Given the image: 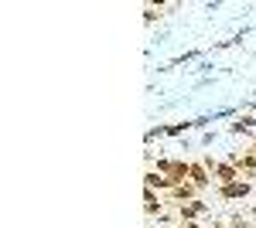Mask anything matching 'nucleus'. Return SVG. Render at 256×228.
<instances>
[{
  "label": "nucleus",
  "instance_id": "6",
  "mask_svg": "<svg viewBox=\"0 0 256 228\" xmlns=\"http://www.w3.org/2000/svg\"><path fill=\"white\" fill-rule=\"evenodd\" d=\"M160 211H164L160 194H158V191H150V188H144V215H147V218H158Z\"/></svg>",
  "mask_w": 256,
  "mask_h": 228
},
{
  "label": "nucleus",
  "instance_id": "10",
  "mask_svg": "<svg viewBox=\"0 0 256 228\" xmlns=\"http://www.w3.org/2000/svg\"><path fill=\"white\" fill-rule=\"evenodd\" d=\"M250 153H253V157H256V136H253V143H250Z\"/></svg>",
  "mask_w": 256,
  "mask_h": 228
},
{
  "label": "nucleus",
  "instance_id": "8",
  "mask_svg": "<svg viewBox=\"0 0 256 228\" xmlns=\"http://www.w3.org/2000/svg\"><path fill=\"white\" fill-rule=\"evenodd\" d=\"M229 133H256V116H236L229 123Z\"/></svg>",
  "mask_w": 256,
  "mask_h": 228
},
{
  "label": "nucleus",
  "instance_id": "11",
  "mask_svg": "<svg viewBox=\"0 0 256 228\" xmlns=\"http://www.w3.org/2000/svg\"><path fill=\"white\" fill-rule=\"evenodd\" d=\"M184 228H202V225H198V222H188V225H184Z\"/></svg>",
  "mask_w": 256,
  "mask_h": 228
},
{
  "label": "nucleus",
  "instance_id": "1",
  "mask_svg": "<svg viewBox=\"0 0 256 228\" xmlns=\"http://www.w3.org/2000/svg\"><path fill=\"white\" fill-rule=\"evenodd\" d=\"M147 160H150V164H154V171L164 174V177H168L171 184H184V181H188L192 160H171V157H158V160H154L150 153H147Z\"/></svg>",
  "mask_w": 256,
  "mask_h": 228
},
{
  "label": "nucleus",
  "instance_id": "4",
  "mask_svg": "<svg viewBox=\"0 0 256 228\" xmlns=\"http://www.w3.org/2000/svg\"><path fill=\"white\" fill-rule=\"evenodd\" d=\"M188 181L195 184L198 191H208L212 184H216V177H212V171L202 164V160H192V171H188Z\"/></svg>",
  "mask_w": 256,
  "mask_h": 228
},
{
  "label": "nucleus",
  "instance_id": "3",
  "mask_svg": "<svg viewBox=\"0 0 256 228\" xmlns=\"http://www.w3.org/2000/svg\"><path fill=\"white\" fill-rule=\"evenodd\" d=\"M226 160H229V164H232V167H236L246 181H256V157L250 150H246V153H229Z\"/></svg>",
  "mask_w": 256,
  "mask_h": 228
},
{
  "label": "nucleus",
  "instance_id": "2",
  "mask_svg": "<svg viewBox=\"0 0 256 228\" xmlns=\"http://www.w3.org/2000/svg\"><path fill=\"white\" fill-rule=\"evenodd\" d=\"M253 191H256V181L239 177L232 184H222V188H218V198H222V201H239V198H250Z\"/></svg>",
  "mask_w": 256,
  "mask_h": 228
},
{
  "label": "nucleus",
  "instance_id": "7",
  "mask_svg": "<svg viewBox=\"0 0 256 228\" xmlns=\"http://www.w3.org/2000/svg\"><path fill=\"white\" fill-rule=\"evenodd\" d=\"M144 188H150V191H164V194H168V191L174 188V184H171V181H168L164 174H158V171H147V174H144Z\"/></svg>",
  "mask_w": 256,
  "mask_h": 228
},
{
  "label": "nucleus",
  "instance_id": "5",
  "mask_svg": "<svg viewBox=\"0 0 256 228\" xmlns=\"http://www.w3.org/2000/svg\"><path fill=\"white\" fill-rule=\"evenodd\" d=\"M205 211H208V205L198 198V201H192V205H181V208H178V222H181V225H188V222H198Z\"/></svg>",
  "mask_w": 256,
  "mask_h": 228
},
{
  "label": "nucleus",
  "instance_id": "9",
  "mask_svg": "<svg viewBox=\"0 0 256 228\" xmlns=\"http://www.w3.org/2000/svg\"><path fill=\"white\" fill-rule=\"evenodd\" d=\"M160 14H164V7H160V3H147V7H144V20H158Z\"/></svg>",
  "mask_w": 256,
  "mask_h": 228
},
{
  "label": "nucleus",
  "instance_id": "12",
  "mask_svg": "<svg viewBox=\"0 0 256 228\" xmlns=\"http://www.w3.org/2000/svg\"><path fill=\"white\" fill-rule=\"evenodd\" d=\"M171 228H184V225H171Z\"/></svg>",
  "mask_w": 256,
  "mask_h": 228
}]
</instances>
